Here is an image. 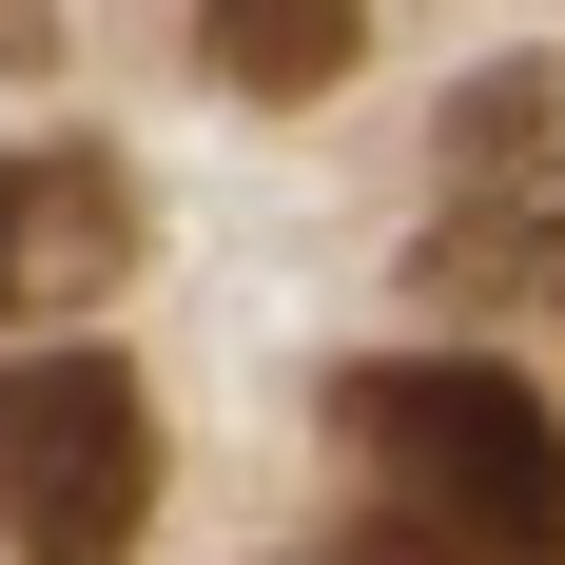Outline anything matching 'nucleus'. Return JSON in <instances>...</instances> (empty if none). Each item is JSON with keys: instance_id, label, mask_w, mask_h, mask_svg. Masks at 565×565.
Wrapping results in <instances>:
<instances>
[{"instance_id": "obj_2", "label": "nucleus", "mask_w": 565, "mask_h": 565, "mask_svg": "<svg viewBox=\"0 0 565 565\" xmlns=\"http://www.w3.org/2000/svg\"><path fill=\"white\" fill-rule=\"evenodd\" d=\"M409 274L449 312H565V58H488L429 137Z\"/></svg>"}, {"instance_id": "obj_1", "label": "nucleus", "mask_w": 565, "mask_h": 565, "mask_svg": "<svg viewBox=\"0 0 565 565\" xmlns=\"http://www.w3.org/2000/svg\"><path fill=\"white\" fill-rule=\"evenodd\" d=\"M332 449L391 565H565V429L488 351H391L332 391Z\"/></svg>"}, {"instance_id": "obj_6", "label": "nucleus", "mask_w": 565, "mask_h": 565, "mask_svg": "<svg viewBox=\"0 0 565 565\" xmlns=\"http://www.w3.org/2000/svg\"><path fill=\"white\" fill-rule=\"evenodd\" d=\"M40 40H58V0H0V58H40Z\"/></svg>"}, {"instance_id": "obj_5", "label": "nucleus", "mask_w": 565, "mask_h": 565, "mask_svg": "<svg viewBox=\"0 0 565 565\" xmlns=\"http://www.w3.org/2000/svg\"><path fill=\"white\" fill-rule=\"evenodd\" d=\"M215 78L234 98H332L351 78V0H215Z\"/></svg>"}, {"instance_id": "obj_4", "label": "nucleus", "mask_w": 565, "mask_h": 565, "mask_svg": "<svg viewBox=\"0 0 565 565\" xmlns=\"http://www.w3.org/2000/svg\"><path fill=\"white\" fill-rule=\"evenodd\" d=\"M137 274V175L98 137H40V157H0V332H58V312H98Z\"/></svg>"}, {"instance_id": "obj_3", "label": "nucleus", "mask_w": 565, "mask_h": 565, "mask_svg": "<svg viewBox=\"0 0 565 565\" xmlns=\"http://www.w3.org/2000/svg\"><path fill=\"white\" fill-rule=\"evenodd\" d=\"M137 526H157V391H137L117 351L40 332L20 371H0V546L117 565Z\"/></svg>"}]
</instances>
